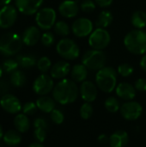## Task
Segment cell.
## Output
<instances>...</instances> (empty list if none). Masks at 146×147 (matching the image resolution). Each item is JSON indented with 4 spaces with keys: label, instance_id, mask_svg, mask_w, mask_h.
Wrapping results in <instances>:
<instances>
[{
    "label": "cell",
    "instance_id": "obj_1",
    "mask_svg": "<svg viewBox=\"0 0 146 147\" xmlns=\"http://www.w3.org/2000/svg\"><path fill=\"white\" fill-rule=\"evenodd\" d=\"M79 89L72 79H61L52 90V98L62 105L73 103L78 97Z\"/></svg>",
    "mask_w": 146,
    "mask_h": 147
},
{
    "label": "cell",
    "instance_id": "obj_2",
    "mask_svg": "<svg viewBox=\"0 0 146 147\" xmlns=\"http://www.w3.org/2000/svg\"><path fill=\"white\" fill-rule=\"evenodd\" d=\"M126 48L133 54L144 55L146 53V32L143 29H133L124 38Z\"/></svg>",
    "mask_w": 146,
    "mask_h": 147
},
{
    "label": "cell",
    "instance_id": "obj_3",
    "mask_svg": "<svg viewBox=\"0 0 146 147\" xmlns=\"http://www.w3.org/2000/svg\"><path fill=\"white\" fill-rule=\"evenodd\" d=\"M117 71L111 66H104L96 75V86L105 93L113 92L117 86Z\"/></svg>",
    "mask_w": 146,
    "mask_h": 147
},
{
    "label": "cell",
    "instance_id": "obj_4",
    "mask_svg": "<svg viewBox=\"0 0 146 147\" xmlns=\"http://www.w3.org/2000/svg\"><path fill=\"white\" fill-rule=\"evenodd\" d=\"M22 39L15 33H6L0 38V53L9 57L15 55L22 47Z\"/></svg>",
    "mask_w": 146,
    "mask_h": 147
},
{
    "label": "cell",
    "instance_id": "obj_5",
    "mask_svg": "<svg viewBox=\"0 0 146 147\" xmlns=\"http://www.w3.org/2000/svg\"><path fill=\"white\" fill-rule=\"evenodd\" d=\"M107 58L102 50L90 49L86 51L82 57V64L89 70L99 71L106 65Z\"/></svg>",
    "mask_w": 146,
    "mask_h": 147
},
{
    "label": "cell",
    "instance_id": "obj_6",
    "mask_svg": "<svg viewBox=\"0 0 146 147\" xmlns=\"http://www.w3.org/2000/svg\"><path fill=\"white\" fill-rule=\"evenodd\" d=\"M56 51L58 54L65 60H74L80 55L78 45L69 38L60 40L56 45Z\"/></svg>",
    "mask_w": 146,
    "mask_h": 147
},
{
    "label": "cell",
    "instance_id": "obj_7",
    "mask_svg": "<svg viewBox=\"0 0 146 147\" xmlns=\"http://www.w3.org/2000/svg\"><path fill=\"white\" fill-rule=\"evenodd\" d=\"M111 41V35L106 28H96L89 36V45L92 49L103 50Z\"/></svg>",
    "mask_w": 146,
    "mask_h": 147
},
{
    "label": "cell",
    "instance_id": "obj_8",
    "mask_svg": "<svg viewBox=\"0 0 146 147\" xmlns=\"http://www.w3.org/2000/svg\"><path fill=\"white\" fill-rule=\"evenodd\" d=\"M57 15L54 9L50 7H46L40 9L35 16V22L38 26L42 30H49L53 28L56 23Z\"/></svg>",
    "mask_w": 146,
    "mask_h": 147
},
{
    "label": "cell",
    "instance_id": "obj_9",
    "mask_svg": "<svg viewBox=\"0 0 146 147\" xmlns=\"http://www.w3.org/2000/svg\"><path fill=\"white\" fill-rule=\"evenodd\" d=\"M54 86L53 78L46 73H42L34 81L33 90L39 96H46L52 91Z\"/></svg>",
    "mask_w": 146,
    "mask_h": 147
},
{
    "label": "cell",
    "instance_id": "obj_10",
    "mask_svg": "<svg viewBox=\"0 0 146 147\" xmlns=\"http://www.w3.org/2000/svg\"><path fill=\"white\" fill-rule=\"evenodd\" d=\"M94 30L93 22L86 17H80L75 20L71 25L73 34L78 38L89 36Z\"/></svg>",
    "mask_w": 146,
    "mask_h": 147
},
{
    "label": "cell",
    "instance_id": "obj_11",
    "mask_svg": "<svg viewBox=\"0 0 146 147\" xmlns=\"http://www.w3.org/2000/svg\"><path fill=\"white\" fill-rule=\"evenodd\" d=\"M120 115L124 119L127 121H136L141 116L143 113V107L138 102L127 101L120 106Z\"/></svg>",
    "mask_w": 146,
    "mask_h": 147
},
{
    "label": "cell",
    "instance_id": "obj_12",
    "mask_svg": "<svg viewBox=\"0 0 146 147\" xmlns=\"http://www.w3.org/2000/svg\"><path fill=\"white\" fill-rule=\"evenodd\" d=\"M17 9L12 5L3 6L0 9V28H9L12 27L17 19Z\"/></svg>",
    "mask_w": 146,
    "mask_h": 147
},
{
    "label": "cell",
    "instance_id": "obj_13",
    "mask_svg": "<svg viewBox=\"0 0 146 147\" xmlns=\"http://www.w3.org/2000/svg\"><path fill=\"white\" fill-rule=\"evenodd\" d=\"M0 105L9 114H17L22 109L20 100L12 94H4L0 99Z\"/></svg>",
    "mask_w": 146,
    "mask_h": 147
},
{
    "label": "cell",
    "instance_id": "obj_14",
    "mask_svg": "<svg viewBox=\"0 0 146 147\" xmlns=\"http://www.w3.org/2000/svg\"><path fill=\"white\" fill-rule=\"evenodd\" d=\"M44 0H15L16 9L24 15H34L38 12Z\"/></svg>",
    "mask_w": 146,
    "mask_h": 147
},
{
    "label": "cell",
    "instance_id": "obj_15",
    "mask_svg": "<svg viewBox=\"0 0 146 147\" xmlns=\"http://www.w3.org/2000/svg\"><path fill=\"white\" fill-rule=\"evenodd\" d=\"M79 94L82 99L85 102H94L98 95V90L96 85L91 81H83L81 84L79 89Z\"/></svg>",
    "mask_w": 146,
    "mask_h": 147
},
{
    "label": "cell",
    "instance_id": "obj_16",
    "mask_svg": "<svg viewBox=\"0 0 146 147\" xmlns=\"http://www.w3.org/2000/svg\"><path fill=\"white\" fill-rule=\"evenodd\" d=\"M80 6L77 1L65 0L59 5V12L65 18H73L77 16Z\"/></svg>",
    "mask_w": 146,
    "mask_h": 147
},
{
    "label": "cell",
    "instance_id": "obj_17",
    "mask_svg": "<svg viewBox=\"0 0 146 147\" xmlns=\"http://www.w3.org/2000/svg\"><path fill=\"white\" fill-rule=\"evenodd\" d=\"M71 65L65 60L56 62L50 70V76L54 79H64L71 72Z\"/></svg>",
    "mask_w": 146,
    "mask_h": 147
},
{
    "label": "cell",
    "instance_id": "obj_18",
    "mask_svg": "<svg viewBox=\"0 0 146 147\" xmlns=\"http://www.w3.org/2000/svg\"><path fill=\"white\" fill-rule=\"evenodd\" d=\"M115 92L118 97L125 101H132L136 96V89L129 83L122 82L119 84L115 88Z\"/></svg>",
    "mask_w": 146,
    "mask_h": 147
},
{
    "label": "cell",
    "instance_id": "obj_19",
    "mask_svg": "<svg viewBox=\"0 0 146 147\" xmlns=\"http://www.w3.org/2000/svg\"><path fill=\"white\" fill-rule=\"evenodd\" d=\"M40 37L41 35L40 29L35 26H30L24 30L22 39L23 44L28 47H32L37 44V42L40 40Z\"/></svg>",
    "mask_w": 146,
    "mask_h": 147
},
{
    "label": "cell",
    "instance_id": "obj_20",
    "mask_svg": "<svg viewBox=\"0 0 146 147\" xmlns=\"http://www.w3.org/2000/svg\"><path fill=\"white\" fill-rule=\"evenodd\" d=\"M129 141V135L126 131L118 130L109 137L111 147H125Z\"/></svg>",
    "mask_w": 146,
    "mask_h": 147
},
{
    "label": "cell",
    "instance_id": "obj_21",
    "mask_svg": "<svg viewBox=\"0 0 146 147\" xmlns=\"http://www.w3.org/2000/svg\"><path fill=\"white\" fill-rule=\"evenodd\" d=\"M88 68L83 64L75 65L71 70V78L76 83H83L88 77Z\"/></svg>",
    "mask_w": 146,
    "mask_h": 147
},
{
    "label": "cell",
    "instance_id": "obj_22",
    "mask_svg": "<svg viewBox=\"0 0 146 147\" xmlns=\"http://www.w3.org/2000/svg\"><path fill=\"white\" fill-rule=\"evenodd\" d=\"M55 102L56 101L53 98L46 96H41L36 100L35 103L40 111L44 113H51L55 109Z\"/></svg>",
    "mask_w": 146,
    "mask_h": 147
},
{
    "label": "cell",
    "instance_id": "obj_23",
    "mask_svg": "<svg viewBox=\"0 0 146 147\" xmlns=\"http://www.w3.org/2000/svg\"><path fill=\"white\" fill-rule=\"evenodd\" d=\"M14 126L19 133H26L30 127V122L28 115L25 114H18L14 118Z\"/></svg>",
    "mask_w": 146,
    "mask_h": 147
},
{
    "label": "cell",
    "instance_id": "obj_24",
    "mask_svg": "<svg viewBox=\"0 0 146 147\" xmlns=\"http://www.w3.org/2000/svg\"><path fill=\"white\" fill-rule=\"evenodd\" d=\"M3 140L8 146H15L21 143L22 135L17 130H9L3 134Z\"/></svg>",
    "mask_w": 146,
    "mask_h": 147
},
{
    "label": "cell",
    "instance_id": "obj_25",
    "mask_svg": "<svg viewBox=\"0 0 146 147\" xmlns=\"http://www.w3.org/2000/svg\"><path fill=\"white\" fill-rule=\"evenodd\" d=\"M113 20H114V16L112 12H110L109 10H103L97 16V19L96 21V25L97 28H106L111 25Z\"/></svg>",
    "mask_w": 146,
    "mask_h": 147
},
{
    "label": "cell",
    "instance_id": "obj_26",
    "mask_svg": "<svg viewBox=\"0 0 146 147\" xmlns=\"http://www.w3.org/2000/svg\"><path fill=\"white\" fill-rule=\"evenodd\" d=\"M131 22L137 29H143L146 27V12L137 10L132 15Z\"/></svg>",
    "mask_w": 146,
    "mask_h": 147
},
{
    "label": "cell",
    "instance_id": "obj_27",
    "mask_svg": "<svg viewBox=\"0 0 146 147\" xmlns=\"http://www.w3.org/2000/svg\"><path fill=\"white\" fill-rule=\"evenodd\" d=\"M15 59L18 62L19 66L26 69L31 68L37 64L35 57L32 54H19Z\"/></svg>",
    "mask_w": 146,
    "mask_h": 147
},
{
    "label": "cell",
    "instance_id": "obj_28",
    "mask_svg": "<svg viewBox=\"0 0 146 147\" xmlns=\"http://www.w3.org/2000/svg\"><path fill=\"white\" fill-rule=\"evenodd\" d=\"M27 82V78L25 73L21 70H16L11 73L10 76V83L13 86L16 88L22 87Z\"/></svg>",
    "mask_w": 146,
    "mask_h": 147
},
{
    "label": "cell",
    "instance_id": "obj_29",
    "mask_svg": "<svg viewBox=\"0 0 146 147\" xmlns=\"http://www.w3.org/2000/svg\"><path fill=\"white\" fill-rule=\"evenodd\" d=\"M53 29H54V32L58 35L63 36V37L67 36L71 32V28H70L69 24L65 21H58V22H56V23L53 26Z\"/></svg>",
    "mask_w": 146,
    "mask_h": 147
},
{
    "label": "cell",
    "instance_id": "obj_30",
    "mask_svg": "<svg viewBox=\"0 0 146 147\" xmlns=\"http://www.w3.org/2000/svg\"><path fill=\"white\" fill-rule=\"evenodd\" d=\"M104 106L106 109L110 113H116L118 110L120 109V102L118 101L116 97H114V96H110L107 98V100L104 102Z\"/></svg>",
    "mask_w": 146,
    "mask_h": 147
},
{
    "label": "cell",
    "instance_id": "obj_31",
    "mask_svg": "<svg viewBox=\"0 0 146 147\" xmlns=\"http://www.w3.org/2000/svg\"><path fill=\"white\" fill-rule=\"evenodd\" d=\"M37 68L42 73H46L52 68V62L48 57H41L37 60Z\"/></svg>",
    "mask_w": 146,
    "mask_h": 147
},
{
    "label": "cell",
    "instance_id": "obj_32",
    "mask_svg": "<svg viewBox=\"0 0 146 147\" xmlns=\"http://www.w3.org/2000/svg\"><path fill=\"white\" fill-rule=\"evenodd\" d=\"M18 66H19L18 62L16 61V59H8L4 60L2 65L3 70L6 73L14 72L15 71L17 70Z\"/></svg>",
    "mask_w": 146,
    "mask_h": 147
},
{
    "label": "cell",
    "instance_id": "obj_33",
    "mask_svg": "<svg viewBox=\"0 0 146 147\" xmlns=\"http://www.w3.org/2000/svg\"><path fill=\"white\" fill-rule=\"evenodd\" d=\"M79 112H80V116L83 120H89L92 116L94 109L90 102H85L81 106Z\"/></svg>",
    "mask_w": 146,
    "mask_h": 147
},
{
    "label": "cell",
    "instance_id": "obj_34",
    "mask_svg": "<svg viewBox=\"0 0 146 147\" xmlns=\"http://www.w3.org/2000/svg\"><path fill=\"white\" fill-rule=\"evenodd\" d=\"M133 71H134V69H133V67L130 64H128V63H123V64H120L118 66L117 72L121 77L128 78V77H130L133 73Z\"/></svg>",
    "mask_w": 146,
    "mask_h": 147
},
{
    "label": "cell",
    "instance_id": "obj_35",
    "mask_svg": "<svg viewBox=\"0 0 146 147\" xmlns=\"http://www.w3.org/2000/svg\"><path fill=\"white\" fill-rule=\"evenodd\" d=\"M50 118L51 121L56 124V125H60L64 122L65 120V115L63 112L58 109H54L51 113H50Z\"/></svg>",
    "mask_w": 146,
    "mask_h": 147
},
{
    "label": "cell",
    "instance_id": "obj_36",
    "mask_svg": "<svg viewBox=\"0 0 146 147\" xmlns=\"http://www.w3.org/2000/svg\"><path fill=\"white\" fill-rule=\"evenodd\" d=\"M54 40H55L54 34L49 31L42 34V35L40 37V41H41L42 45L46 47H49L52 46L54 43Z\"/></svg>",
    "mask_w": 146,
    "mask_h": 147
},
{
    "label": "cell",
    "instance_id": "obj_37",
    "mask_svg": "<svg viewBox=\"0 0 146 147\" xmlns=\"http://www.w3.org/2000/svg\"><path fill=\"white\" fill-rule=\"evenodd\" d=\"M80 9L85 13L93 12L96 8V3L93 0H83L80 3Z\"/></svg>",
    "mask_w": 146,
    "mask_h": 147
},
{
    "label": "cell",
    "instance_id": "obj_38",
    "mask_svg": "<svg viewBox=\"0 0 146 147\" xmlns=\"http://www.w3.org/2000/svg\"><path fill=\"white\" fill-rule=\"evenodd\" d=\"M37 105L36 103L33 102H28L22 106V113L25 114L26 115H33L36 113L37 111Z\"/></svg>",
    "mask_w": 146,
    "mask_h": 147
},
{
    "label": "cell",
    "instance_id": "obj_39",
    "mask_svg": "<svg viewBox=\"0 0 146 147\" xmlns=\"http://www.w3.org/2000/svg\"><path fill=\"white\" fill-rule=\"evenodd\" d=\"M46 129L44 128H34V139L42 143L43 141H45L46 138Z\"/></svg>",
    "mask_w": 146,
    "mask_h": 147
},
{
    "label": "cell",
    "instance_id": "obj_40",
    "mask_svg": "<svg viewBox=\"0 0 146 147\" xmlns=\"http://www.w3.org/2000/svg\"><path fill=\"white\" fill-rule=\"evenodd\" d=\"M34 128H44V129H48V123L47 121L41 117H39L34 120Z\"/></svg>",
    "mask_w": 146,
    "mask_h": 147
},
{
    "label": "cell",
    "instance_id": "obj_41",
    "mask_svg": "<svg viewBox=\"0 0 146 147\" xmlns=\"http://www.w3.org/2000/svg\"><path fill=\"white\" fill-rule=\"evenodd\" d=\"M136 90L140 92L146 91V79L145 78H139L134 84Z\"/></svg>",
    "mask_w": 146,
    "mask_h": 147
},
{
    "label": "cell",
    "instance_id": "obj_42",
    "mask_svg": "<svg viewBox=\"0 0 146 147\" xmlns=\"http://www.w3.org/2000/svg\"><path fill=\"white\" fill-rule=\"evenodd\" d=\"M95 2L100 7H102V8H107V7L110 6L113 3L114 0H95Z\"/></svg>",
    "mask_w": 146,
    "mask_h": 147
},
{
    "label": "cell",
    "instance_id": "obj_43",
    "mask_svg": "<svg viewBox=\"0 0 146 147\" xmlns=\"http://www.w3.org/2000/svg\"><path fill=\"white\" fill-rule=\"evenodd\" d=\"M97 140H98L99 143H101V144H107V143L109 141V138L108 137L107 134H101V135L98 136Z\"/></svg>",
    "mask_w": 146,
    "mask_h": 147
},
{
    "label": "cell",
    "instance_id": "obj_44",
    "mask_svg": "<svg viewBox=\"0 0 146 147\" xmlns=\"http://www.w3.org/2000/svg\"><path fill=\"white\" fill-rule=\"evenodd\" d=\"M139 65H140V67H141V69H142L143 71H146V53L145 54H144L143 57L141 58Z\"/></svg>",
    "mask_w": 146,
    "mask_h": 147
},
{
    "label": "cell",
    "instance_id": "obj_45",
    "mask_svg": "<svg viewBox=\"0 0 146 147\" xmlns=\"http://www.w3.org/2000/svg\"><path fill=\"white\" fill-rule=\"evenodd\" d=\"M28 147H44V146L42 145V143L37 141V142H34V143L30 144Z\"/></svg>",
    "mask_w": 146,
    "mask_h": 147
},
{
    "label": "cell",
    "instance_id": "obj_46",
    "mask_svg": "<svg viewBox=\"0 0 146 147\" xmlns=\"http://www.w3.org/2000/svg\"><path fill=\"white\" fill-rule=\"evenodd\" d=\"M12 0H0V6H5L9 5L11 3Z\"/></svg>",
    "mask_w": 146,
    "mask_h": 147
},
{
    "label": "cell",
    "instance_id": "obj_47",
    "mask_svg": "<svg viewBox=\"0 0 146 147\" xmlns=\"http://www.w3.org/2000/svg\"><path fill=\"white\" fill-rule=\"evenodd\" d=\"M3 127L0 124V140L3 139Z\"/></svg>",
    "mask_w": 146,
    "mask_h": 147
},
{
    "label": "cell",
    "instance_id": "obj_48",
    "mask_svg": "<svg viewBox=\"0 0 146 147\" xmlns=\"http://www.w3.org/2000/svg\"><path fill=\"white\" fill-rule=\"evenodd\" d=\"M3 67L0 65V78L2 77V75H3Z\"/></svg>",
    "mask_w": 146,
    "mask_h": 147
}]
</instances>
